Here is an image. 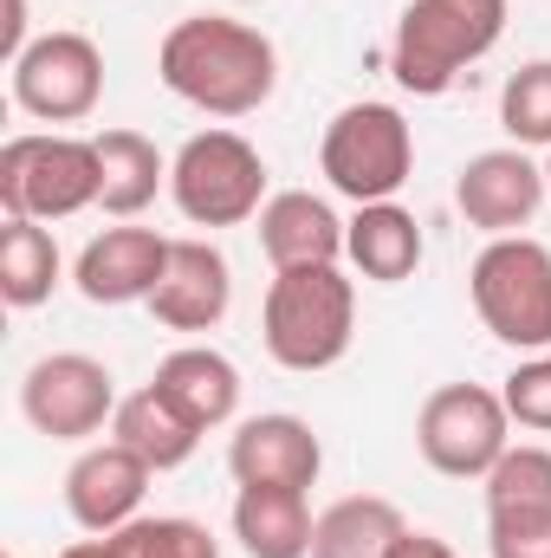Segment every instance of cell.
Instances as JSON below:
<instances>
[{"instance_id":"obj_1","label":"cell","mask_w":551,"mask_h":558,"mask_svg":"<svg viewBox=\"0 0 551 558\" xmlns=\"http://www.w3.org/2000/svg\"><path fill=\"white\" fill-rule=\"evenodd\" d=\"M156 78L208 111V118H254L279 85V52L273 39L247 20H228V13H188L162 33L156 46Z\"/></svg>"},{"instance_id":"obj_2","label":"cell","mask_w":551,"mask_h":558,"mask_svg":"<svg viewBox=\"0 0 551 558\" xmlns=\"http://www.w3.org/2000/svg\"><path fill=\"white\" fill-rule=\"evenodd\" d=\"M357 331V286L344 267H285L267 286L260 305V344L279 371L292 377H318L331 364H344Z\"/></svg>"},{"instance_id":"obj_3","label":"cell","mask_w":551,"mask_h":558,"mask_svg":"<svg viewBox=\"0 0 551 558\" xmlns=\"http://www.w3.org/2000/svg\"><path fill=\"white\" fill-rule=\"evenodd\" d=\"M506 33V0H409L390 39V72L415 98H441Z\"/></svg>"},{"instance_id":"obj_4","label":"cell","mask_w":551,"mask_h":558,"mask_svg":"<svg viewBox=\"0 0 551 558\" xmlns=\"http://www.w3.org/2000/svg\"><path fill=\"white\" fill-rule=\"evenodd\" d=\"M105 169H98V143L65 137V131H33V137L0 143V208L20 221H72L85 208H98Z\"/></svg>"},{"instance_id":"obj_5","label":"cell","mask_w":551,"mask_h":558,"mask_svg":"<svg viewBox=\"0 0 551 558\" xmlns=\"http://www.w3.org/2000/svg\"><path fill=\"white\" fill-rule=\"evenodd\" d=\"M169 202L195 228H241L267 208V156L241 131H195L169 162Z\"/></svg>"},{"instance_id":"obj_6","label":"cell","mask_w":551,"mask_h":558,"mask_svg":"<svg viewBox=\"0 0 551 558\" xmlns=\"http://www.w3.org/2000/svg\"><path fill=\"white\" fill-rule=\"evenodd\" d=\"M467 299L480 325L513 351H551V247L532 234H500L480 247Z\"/></svg>"},{"instance_id":"obj_7","label":"cell","mask_w":551,"mask_h":558,"mask_svg":"<svg viewBox=\"0 0 551 558\" xmlns=\"http://www.w3.org/2000/svg\"><path fill=\"white\" fill-rule=\"evenodd\" d=\"M318 169L325 182L344 195V202H396V189L409 182L415 169V131L396 105H344L331 124H325V143H318Z\"/></svg>"},{"instance_id":"obj_8","label":"cell","mask_w":551,"mask_h":558,"mask_svg":"<svg viewBox=\"0 0 551 558\" xmlns=\"http://www.w3.org/2000/svg\"><path fill=\"white\" fill-rule=\"evenodd\" d=\"M415 448L434 474L448 481H487L493 461L513 448L506 397L487 384H441L415 410Z\"/></svg>"},{"instance_id":"obj_9","label":"cell","mask_w":551,"mask_h":558,"mask_svg":"<svg viewBox=\"0 0 551 558\" xmlns=\"http://www.w3.org/2000/svg\"><path fill=\"white\" fill-rule=\"evenodd\" d=\"M105 98V52L85 33H39L13 59V105L39 124H85Z\"/></svg>"},{"instance_id":"obj_10","label":"cell","mask_w":551,"mask_h":558,"mask_svg":"<svg viewBox=\"0 0 551 558\" xmlns=\"http://www.w3.org/2000/svg\"><path fill=\"white\" fill-rule=\"evenodd\" d=\"M118 384L98 357L85 351H52L20 377V416L52 441H91L98 428H111L118 416Z\"/></svg>"},{"instance_id":"obj_11","label":"cell","mask_w":551,"mask_h":558,"mask_svg":"<svg viewBox=\"0 0 551 558\" xmlns=\"http://www.w3.org/2000/svg\"><path fill=\"white\" fill-rule=\"evenodd\" d=\"M546 162H532L519 143L513 149H480L467 156V169L454 175V208L467 228H480L487 241L519 234L539 208H546Z\"/></svg>"},{"instance_id":"obj_12","label":"cell","mask_w":551,"mask_h":558,"mask_svg":"<svg viewBox=\"0 0 551 558\" xmlns=\"http://www.w3.org/2000/svg\"><path fill=\"white\" fill-rule=\"evenodd\" d=\"M156 468L131 454L124 441H98L65 468V513L78 520V533H124L143 513Z\"/></svg>"},{"instance_id":"obj_13","label":"cell","mask_w":551,"mask_h":558,"mask_svg":"<svg viewBox=\"0 0 551 558\" xmlns=\"http://www.w3.org/2000/svg\"><path fill=\"white\" fill-rule=\"evenodd\" d=\"M234 305L228 254L208 241H169V267L149 292V318L162 331H215Z\"/></svg>"},{"instance_id":"obj_14","label":"cell","mask_w":551,"mask_h":558,"mask_svg":"<svg viewBox=\"0 0 551 558\" xmlns=\"http://www.w3.org/2000/svg\"><path fill=\"white\" fill-rule=\"evenodd\" d=\"M169 267V234L156 228H105L85 241L72 286L91 299V305H149L156 279Z\"/></svg>"},{"instance_id":"obj_15","label":"cell","mask_w":551,"mask_h":558,"mask_svg":"<svg viewBox=\"0 0 551 558\" xmlns=\"http://www.w3.org/2000/svg\"><path fill=\"white\" fill-rule=\"evenodd\" d=\"M325 468V441L298 416H247L228 441L234 487H311Z\"/></svg>"},{"instance_id":"obj_16","label":"cell","mask_w":551,"mask_h":558,"mask_svg":"<svg viewBox=\"0 0 551 558\" xmlns=\"http://www.w3.org/2000/svg\"><path fill=\"white\" fill-rule=\"evenodd\" d=\"M260 254L273 260V274L285 267H338L344 260V221L325 195L311 189H279L260 208Z\"/></svg>"},{"instance_id":"obj_17","label":"cell","mask_w":551,"mask_h":558,"mask_svg":"<svg viewBox=\"0 0 551 558\" xmlns=\"http://www.w3.org/2000/svg\"><path fill=\"white\" fill-rule=\"evenodd\" d=\"M149 384L195 422L201 435H208V428H228V422L241 416V371H234V357H221L215 344H182V351H169Z\"/></svg>"},{"instance_id":"obj_18","label":"cell","mask_w":551,"mask_h":558,"mask_svg":"<svg viewBox=\"0 0 551 558\" xmlns=\"http://www.w3.org/2000/svg\"><path fill=\"white\" fill-rule=\"evenodd\" d=\"M344 260L377 286H403L421 267V221L403 202H364L344 221Z\"/></svg>"},{"instance_id":"obj_19","label":"cell","mask_w":551,"mask_h":558,"mask_svg":"<svg viewBox=\"0 0 551 558\" xmlns=\"http://www.w3.org/2000/svg\"><path fill=\"white\" fill-rule=\"evenodd\" d=\"M311 507L305 487H241L234 494V539L247 558H311Z\"/></svg>"},{"instance_id":"obj_20","label":"cell","mask_w":551,"mask_h":558,"mask_svg":"<svg viewBox=\"0 0 551 558\" xmlns=\"http://www.w3.org/2000/svg\"><path fill=\"white\" fill-rule=\"evenodd\" d=\"M111 441H124L131 454H143L156 474H175L182 461H195L201 428L182 416L156 384H143V390H131V397L118 403V416H111Z\"/></svg>"},{"instance_id":"obj_21","label":"cell","mask_w":551,"mask_h":558,"mask_svg":"<svg viewBox=\"0 0 551 558\" xmlns=\"http://www.w3.org/2000/svg\"><path fill=\"white\" fill-rule=\"evenodd\" d=\"M409 533L403 507L383 494H344L318 513L311 526V558H390L396 539Z\"/></svg>"},{"instance_id":"obj_22","label":"cell","mask_w":551,"mask_h":558,"mask_svg":"<svg viewBox=\"0 0 551 558\" xmlns=\"http://www.w3.org/2000/svg\"><path fill=\"white\" fill-rule=\"evenodd\" d=\"M91 143H98V169H105V189H98L105 215L131 221V215H143L169 189V162H162V149L143 131H98Z\"/></svg>"},{"instance_id":"obj_23","label":"cell","mask_w":551,"mask_h":558,"mask_svg":"<svg viewBox=\"0 0 551 558\" xmlns=\"http://www.w3.org/2000/svg\"><path fill=\"white\" fill-rule=\"evenodd\" d=\"M59 274H65V260H59L52 228L7 215V228H0V299H7L13 312H33V305L52 299Z\"/></svg>"},{"instance_id":"obj_24","label":"cell","mask_w":551,"mask_h":558,"mask_svg":"<svg viewBox=\"0 0 551 558\" xmlns=\"http://www.w3.org/2000/svg\"><path fill=\"white\" fill-rule=\"evenodd\" d=\"M551 513V448H506L487 474V520Z\"/></svg>"},{"instance_id":"obj_25","label":"cell","mask_w":551,"mask_h":558,"mask_svg":"<svg viewBox=\"0 0 551 558\" xmlns=\"http://www.w3.org/2000/svg\"><path fill=\"white\" fill-rule=\"evenodd\" d=\"M500 124L519 149H551V59H532L500 92Z\"/></svg>"},{"instance_id":"obj_26","label":"cell","mask_w":551,"mask_h":558,"mask_svg":"<svg viewBox=\"0 0 551 558\" xmlns=\"http://www.w3.org/2000/svg\"><path fill=\"white\" fill-rule=\"evenodd\" d=\"M118 546H124V558H221L215 533L201 520H182V513H156V520L137 513L118 533Z\"/></svg>"},{"instance_id":"obj_27","label":"cell","mask_w":551,"mask_h":558,"mask_svg":"<svg viewBox=\"0 0 551 558\" xmlns=\"http://www.w3.org/2000/svg\"><path fill=\"white\" fill-rule=\"evenodd\" d=\"M506 416L519 422V428H539L551 435V351H532L513 377H506Z\"/></svg>"},{"instance_id":"obj_28","label":"cell","mask_w":551,"mask_h":558,"mask_svg":"<svg viewBox=\"0 0 551 558\" xmlns=\"http://www.w3.org/2000/svg\"><path fill=\"white\" fill-rule=\"evenodd\" d=\"M493 558H551V513H500L487 520Z\"/></svg>"},{"instance_id":"obj_29","label":"cell","mask_w":551,"mask_h":558,"mask_svg":"<svg viewBox=\"0 0 551 558\" xmlns=\"http://www.w3.org/2000/svg\"><path fill=\"white\" fill-rule=\"evenodd\" d=\"M390 558H454V546H448V539H434V533H403Z\"/></svg>"},{"instance_id":"obj_30","label":"cell","mask_w":551,"mask_h":558,"mask_svg":"<svg viewBox=\"0 0 551 558\" xmlns=\"http://www.w3.org/2000/svg\"><path fill=\"white\" fill-rule=\"evenodd\" d=\"M59 558H124V546H118V533H91V539H72Z\"/></svg>"},{"instance_id":"obj_31","label":"cell","mask_w":551,"mask_h":558,"mask_svg":"<svg viewBox=\"0 0 551 558\" xmlns=\"http://www.w3.org/2000/svg\"><path fill=\"white\" fill-rule=\"evenodd\" d=\"M33 39H26V0H7V65L26 52Z\"/></svg>"},{"instance_id":"obj_32","label":"cell","mask_w":551,"mask_h":558,"mask_svg":"<svg viewBox=\"0 0 551 558\" xmlns=\"http://www.w3.org/2000/svg\"><path fill=\"white\" fill-rule=\"evenodd\" d=\"M546 189H551V156H546Z\"/></svg>"}]
</instances>
